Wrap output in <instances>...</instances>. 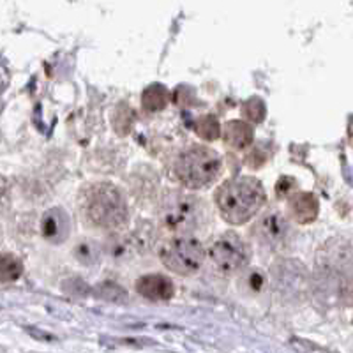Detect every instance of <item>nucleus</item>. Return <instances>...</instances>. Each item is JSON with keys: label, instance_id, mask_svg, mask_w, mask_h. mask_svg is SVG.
Returning <instances> with one entry per match:
<instances>
[{"label": "nucleus", "instance_id": "1", "mask_svg": "<svg viewBox=\"0 0 353 353\" xmlns=\"http://www.w3.org/2000/svg\"><path fill=\"white\" fill-rule=\"evenodd\" d=\"M214 200L223 219L230 225H244L260 212L267 194L254 176H235L217 188Z\"/></svg>", "mask_w": 353, "mask_h": 353}, {"label": "nucleus", "instance_id": "2", "mask_svg": "<svg viewBox=\"0 0 353 353\" xmlns=\"http://www.w3.org/2000/svg\"><path fill=\"white\" fill-rule=\"evenodd\" d=\"M80 210L85 225L97 230H115L128 221L124 194L110 182H96L81 189Z\"/></svg>", "mask_w": 353, "mask_h": 353}, {"label": "nucleus", "instance_id": "3", "mask_svg": "<svg viewBox=\"0 0 353 353\" xmlns=\"http://www.w3.org/2000/svg\"><path fill=\"white\" fill-rule=\"evenodd\" d=\"M175 175L189 189H205L219 179L221 157L209 147H191L176 157Z\"/></svg>", "mask_w": 353, "mask_h": 353}, {"label": "nucleus", "instance_id": "4", "mask_svg": "<svg viewBox=\"0 0 353 353\" xmlns=\"http://www.w3.org/2000/svg\"><path fill=\"white\" fill-rule=\"evenodd\" d=\"M161 217L166 228L176 233H188L201 230L209 219V210L203 201L194 194L173 193L166 194L161 205Z\"/></svg>", "mask_w": 353, "mask_h": 353}, {"label": "nucleus", "instance_id": "5", "mask_svg": "<svg viewBox=\"0 0 353 353\" xmlns=\"http://www.w3.org/2000/svg\"><path fill=\"white\" fill-rule=\"evenodd\" d=\"M161 261L179 276H193L205 261V248L194 237L181 235L166 242L161 249Z\"/></svg>", "mask_w": 353, "mask_h": 353}, {"label": "nucleus", "instance_id": "6", "mask_svg": "<svg viewBox=\"0 0 353 353\" xmlns=\"http://www.w3.org/2000/svg\"><path fill=\"white\" fill-rule=\"evenodd\" d=\"M209 256L217 270L223 274H235L248 267L251 260V249L241 235L235 232H226L210 244Z\"/></svg>", "mask_w": 353, "mask_h": 353}, {"label": "nucleus", "instance_id": "7", "mask_svg": "<svg viewBox=\"0 0 353 353\" xmlns=\"http://www.w3.org/2000/svg\"><path fill=\"white\" fill-rule=\"evenodd\" d=\"M290 233L288 219L281 212L272 210L267 212L258 219V223L253 228V235L258 239L261 245L265 248H281L286 242Z\"/></svg>", "mask_w": 353, "mask_h": 353}, {"label": "nucleus", "instance_id": "8", "mask_svg": "<svg viewBox=\"0 0 353 353\" xmlns=\"http://www.w3.org/2000/svg\"><path fill=\"white\" fill-rule=\"evenodd\" d=\"M137 292L149 301H170L175 295V286L163 274H149L137 281Z\"/></svg>", "mask_w": 353, "mask_h": 353}, {"label": "nucleus", "instance_id": "9", "mask_svg": "<svg viewBox=\"0 0 353 353\" xmlns=\"http://www.w3.org/2000/svg\"><path fill=\"white\" fill-rule=\"evenodd\" d=\"M41 235L52 244H61L69 235V217L62 209L55 207L41 217Z\"/></svg>", "mask_w": 353, "mask_h": 353}, {"label": "nucleus", "instance_id": "10", "mask_svg": "<svg viewBox=\"0 0 353 353\" xmlns=\"http://www.w3.org/2000/svg\"><path fill=\"white\" fill-rule=\"evenodd\" d=\"M320 205L313 193H293L288 200V212L299 225H309L318 216Z\"/></svg>", "mask_w": 353, "mask_h": 353}, {"label": "nucleus", "instance_id": "11", "mask_svg": "<svg viewBox=\"0 0 353 353\" xmlns=\"http://www.w3.org/2000/svg\"><path fill=\"white\" fill-rule=\"evenodd\" d=\"M223 137L228 147L235 150L248 149L249 145L253 143L254 132L253 128L248 124V122L242 121H230L228 124L223 129Z\"/></svg>", "mask_w": 353, "mask_h": 353}, {"label": "nucleus", "instance_id": "12", "mask_svg": "<svg viewBox=\"0 0 353 353\" xmlns=\"http://www.w3.org/2000/svg\"><path fill=\"white\" fill-rule=\"evenodd\" d=\"M170 92L165 85L154 83L150 87H147L141 94V106H143L145 112L154 113L165 110L166 105H168Z\"/></svg>", "mask_w": 353, "mask_h": 353}, {"label": "nucleus", "instance_id": "13", "mask_svg": "<svg viewBox=\"0 0 353 353\" xmlns=\"http://www.w3.org/2000/svg\"><path fill=\"white\" fill-rule=\"evenodd\" d=\"M21 272H23V265L14 254H0V285L17 281L20 279Z\"/></svg>", "mask_w": 353, "mask_h": 353}, {"label": "nucleus", "instance_id": "14", "mask_svg": "<svg viewBox=\"0 0 353 353\" xmlns=\"http://www.w3.org/2000/svg\"><path fill=\"white\" fill-rule=\"evenodd\" d=\"M194 129H196L198 134L207 141L216 140L221 134V125L214 115H203L201 119H198Z\"/></svg>", "mask_w": 353, "mask_h": 353}, {"label": "nucleus", "instance_id": "15", "mask_svg": "<svg viewBox=\"0 0 353 353\" xmlns=\"http://www.w3.org/2000/svg\"><path fill=\"white\" fill-rule=\"evenodd\" d=\"M242 113L248 121L256 122L260 124L265 119V113H267V108H265V103L260 99V97H251L242 105Z\"/></svg>", "mask_w": 353, "mask_h": 353}, {"label": "nucleus", "instance_id": "16", "mask_svg": "<svg viewBox=\"0 0 353 353\" xmlns=\"http://www.w3.org/2000/svg\"><path fill=\"white\" fill-rule=\"evenodd\" d=\"M74 253H77L78 260L83 261V263H94L97 260L99 249L94 241H81L74 249Z\"/></svg>", "mask_w": 353, "mask_h": 353}, {"label": "nucleus", "instance_id": "17", "mask_svg": "<svg viewBox=\"0 0 353 353\" xmlns=\"http://www.w3.org/2000/svg\"><path fill=\"white\" fill-rule=\"evenodd\" d=\"M261 285H263V276H261L258 270H254V272L249 274V286H251L254 292H258V290L261 288Z\"/></svg>", "mask_w": 353, "mask_h": 353}]
</instances>
